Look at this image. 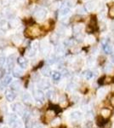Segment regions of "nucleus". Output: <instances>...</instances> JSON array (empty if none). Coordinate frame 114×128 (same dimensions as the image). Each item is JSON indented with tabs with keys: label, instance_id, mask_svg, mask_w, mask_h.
Masks as SVG:
<instances>
[{
	"label": "nucleus",
	"instance_id": "obj_6",
	"mask_svg": "<svg viewBox=\"0 0 114 128\" xmlns=\"http://www.w3.org/2000/svg\"><path fill=\"white\" fill-rule=\"evenodd\" d=\"M35 17L38 20H43L47 16V10L43 8H38L34 13Z\"/></svg>",
	"mask_w": 114,
	"mask_h": 128
},
{
	"label": "nucleus",
	"instance_id": "obj_11",
	"mask_svg": "<svg viewBox=\"0 0 114 128\" xmlns=\"http://www.w3.org/2000/svg\"><path fill=\"white\" fill-rule=\"evenodd\" d=\"M17 63L22 69L26 68H27V65H28L27 60H26V58H24L23 56L18 57V58H17Z\"/></svg>",
	"mask_w": 114,
	"mask_h": 128
},
{
	"label": "nucleus",
	"instance_id": "obj_25",
	"mask_svg": "<svg viewBox=\"0 0 114 128\" xmlns=\"http://www.w3.org/2000/svg\"><path fill=\"white\" fill-rule=\"evenodd\" d=\"M83 30V26L82 25H75V26L72 28V31H73L74 34H81V31Z\"/></svg>",
	"mask_w": 114,
	"mask_h": 128
},
{
	"label": "nucleus",
	"instance_id": "obj_23",
	"mask_svg": "<svg viewBox=\"0 0 114 128\" xmlns=\"http://www.w3.org/2000/svg\"><path fill=\"white\" fill-rule=\"evenodd\" d=\"M12 40H13V42L14 43V44H20V43L22 42V38L21 36L19 34H15L13 36V38H12Z\"/></svg>",
	"mask_w": 114,
	"mask_h": 128
},
{
	"label": "nucleus",
	"instance_id": "obj_31",
	"mask_svg": "<svg viewBox=\"0 0 114 128\" xmlns=\"http://www.w3.org/2000/svg\"><path fill=\"white\" fill-rule=\"evenodd\" d=\"M6 57H5V56L4 55H3V54H1L0 55V68H2L3 65L5 64L6 62Z\"/></svg>",
	"mask_w": 114,
	"mask_h": 128
},
{
	"label": "nucleus",
	"instance_id": "obj_50",
	"mask_svg": "<svg viewBox=\"0 0 114 128\" xmlns=\"http://www.w3.org/2000/svg\"><path fill=\"white\" fill-rule=\"evenodd\" d=\"M113 128H114V125H113Z\"/></svg>",
	"mask_w": 114,
	"mask_h": 128
},
{
	"label": "nucleus",
	"instance_id": "obj_18",
	"mask_svg": "<svg viewBox=\"0 0 114 128\" xmlns=\"http://www.w3.org/2000/svg\"><path fill=\"white\" fill-rule=\"evenodd\" d=\"M11 83H12V76L11 75H5L4 78L2 80V86H9V84Z\"/></svg>",
	"mask_w": 114,
	"mask_h": 128
},
{
	"label": "nucleus",
	"instance_id": "obj_38",
	"mask_svg": "<svg viewBox=\"0 0 114 128\" xmlns=\"http://www.w3.org/2000/svg\"><path fill=\"white\" fill-rule=\"evenodd\" d=\"M5 76V70L0 68V80H3Z\"/></svg>",
	"mask_w": 114,
	"mask_h": 128
},
{
	"label": "nucleus",
	"instance_id": "obj_1",
	"mask_svg": "<svg viewBox=\"0 0 114 128\" xmlns=\"http://www.w3.org/2000/svg\"><path fill=\"white\" fill-rule=\"evenodd\" d=\"M8 121H9V125L11 128H20L22 126L21 121L19 120L18 116L16 114H14L9 115Z\"/></svg>",
	"mask_w": 114,
	"mask_h": 128
},
{
	"label": "nucleus",
	"instance_id": "obj_19",
	"mask_svg": "<svg viewBox=\"0 0 114 128\" xmlns=\"http://www.w3.org/2000/svg\"><path fill=\"white\" fill-rule=\"evenodd\" d=\"M40 48H41V51L43 52V55H48L49 53V51H50L49 46L47 44H45V43H42L40 44Z\"/></svg>",
	"mask_w": 114,
	"mask_h": 128
},
{
	"label": "nucleus",
	"instance_id": "obj_29",
	"mask_svg": "<svg viewBox=\"0 0 114 128\" xmlns=\"http://www.w3.org/2000/svg\"><path fill=\"white\" fill-rule=\"evenodd\" d=\"M106 96V90L103 88H101L100 90H98V98H103Z\"/></svg>",
	"mask_w": 114,
	"mask_h": 128
},
{
	"label": "nucleus",
	"instance_id": "obj_44",
	"mask_svg": "<svg viewBox=\"0 0 114 128\" xmlns=\"http://www.w3.org/2000/svg\"><path fill=\"white\" fill-rule=\"evenodd\" d=\"M86 116H87V118H92V117H93V112H92V111H89V112H87Z\"/></svg>",
	"mask_w": 114,
	"mask_h": 128
},
{
	"label": "nucleus",
	"instance_id": "obj_24",
	"mask_svg": "<svg viewBox=\"0 0 114 128\" xmlns=\"http://www.w3.org/2000/svg\"><path fill=\"white\" fill-rule=\"evenodd\" d=\"M46 96L49 100H54L55 98V92L53 90H48L46 92Z\"/></svg>",
	"mask_w": 114,
	"mask_h": 128
},
{
	"label": "nucleus",
	"instance_id": "obj_14",
	"mask_svg": "<svg viewBox=\"0 0 114 128\" xmlns=\"http://www.w3.org/2000/svg\"><path fill=\"white\" fill-rule=\"evenodd\" d=\"M111 114H112L111 109L107 108H104L101 109V117H102V118L104 119V120L108 119L109 117L111 116Z\"/></svg>",
	"mask_w": 114,
	"mask_h": 128
},
{
	"label": "nucleus",
	"instance_id": "obj_35",
	"mask_svg": "<svg viewBox=\"0 0 114 128\" xmlns=\"http://www.w3.org/2000/svg\"><path fill=\"white\" fill-rule=\"evenodd\" d=\"M50 40H51V41H52V42L54 43V44H56L57 41H58V35H57L56 34H53L52 36H51Z\"/></svg>",
	"mask_w": 114,
	"mask_h": 128
},
{
	"label": "nucleus",
	"instance_id": "obj_9",
	"mask_svg": "<svg viewBox=\"0 0 114 128\" xmlns=\"http://www.w3.org/2000/svg\"><path fill=\"white\" fill-rule=\"evenodd\" d=\"M38 86L39 90H47L50 87V83L47 80H40L38 82Z\"/></svg>",
	"mask_w": 114,
	"mask_h": 128
},
{
	"label": "nucleus",
	"instance_id": "obj_27",
	"mask_svg": "<svg viewBox=\"0 0 114 128\" xmlns=\"http://www.w3.org/2000/svg\"><path fill=\"white\" fill-rule=\"evenodd\" d=\"M51 75H52V79L54 80H55V81H58V80H60V79H61V73H59V72H56V71L53 72Z\"/></svg>",
	"mask_w": 114,
	"mask_h": 128
},
{
	"label": "nucleus",
	"instance_id": "obj_12",
	"mask_svg": "<svg viewBox=\"0 0 114 128\" xmlns=\"http://www.w3.org/2000/svg\"><path fill=\"white\" fill-rule=\"evenodd\" d=\"M22 101L25 102L26 104H32V98L31 96V95L27 93V92H25L22 94Z\"/></svg>",
	"mask_w": 114,
	"mask_h": 128
},
{
	"label": "nucleus",
	"instance_id": "obj_46",
	"mask_svg": "<svg viewBox=\"0 0 114 128\" xmlns=\"http://www.w3.org/2000/svg\"><path fill=\"white\" fill-rule=\"evenodd\" d=\"M5 34V32L3 31V29H0V38H2L3 36H4Z\"/></svg>",
	"mask_w": 114,
	"mask_h": 128
},
{
	"label": "nucleus",
	"instance_id": "obj_15",
	"mask_svg": "<svg viewBox=\"0 0 114 128\" xmlns=\"http://www.w3.org/2000/svg\"><path fill=\"white\" fill-rule=\"evenodd\" d=\"M81 118H82V114L78 110L73 111V112H72L70 114V119H71L72 120H80Z\"/></svg>",
	"mask_w": 114,
	"mask_h": 128
},
{
	"label": "nucleus",
	"instance_id": "obj_22",
	"mask_svg": "<svg viewBox=\"0 0 114 128\" xmlns=\"http://www.w3.org/2000/svg\"><path fill=\"white\" fill-rule=\"evenodd\" d=\"M83 76H84V78L86 80H91L94 77V74H93L92 72L90 71V70H86V71H84V73H83Z\"/></svg>",
	"mask_w": 114,
	"mask_h": 128
},
{
	"label": "nucleus",
	"instance_id": "obj_47",
	"mask_svg": "<svg viewBox=\"0 0 114 128\" xmlns=\"http://www.w3.org/2000/svg\"><path fill=\"white\" fill-rule=\"evenodd\" d=\"M111 104L114 107V95L112 96V98H111Z\"/></svg>",
	"mask_w": 114,
	"mask_h": 128
},
{
	"label": "nucleus",
	"instance_id": "obj_2",
	"mask_svg": "<svg viewBox=\"0 0 114 128\" xmlns=\"http://www.w3.org/2000/svg\"><path fill=\"white\" fill-rule=\"evenodd\" d=\"M26 32L28 37H37L41 34V30L38 25H33V26L28 28L26 30Z\"/></svg>",
	"mask_w": 114,
	"mask_h": 128
},
{
	"label": "nucleus",
	"instance_id": "obj_13",
	"mask_svg": "<svg viewBox=\"0 0 114 128\" xmlns=\"http://www.w3.org/2000/svg\"><path fill=\"white\" fill-rule=\"evenodd\" d=\"M12 74H13V75L16 78L21 77V76L23 75V69L20 67H14V69L12 70Z\"/></svg>",
	"mask_w": 114,
	"mask_h": 128
},
{
	"label": "nucleus",
	"instance_id": "obj_32",
	"mask_svg": "<svg viewBox=\"0 0 114 128\" xmlns=\"http://www.w3.org/2000/svg\"><path fill=\"white\" fill-rule=\"evenodd\" d=\"M113 66L112 65L111 63H107V65H106V67H105V71L107 72V73H109V72L113 71Z\"/></svg>",
	"mask_w": 114,
	"mask_h": 128
},
{
	"label": "nucleus",
	"instance_id": "obj_42",
	"mask_svg": "<svg viewBox=\"0 0 114 128\" xmlns=\"http://www.w3.org/2000/svg\"><path fill=\"white\" fill-rule=\"evenodd\" d=\"M75 89V84H74V83H71L68 86V90H72Z\"/></svg>",
	"mask_w": 114,
	"mask_h": 128
},
{
	"label": "nucleus",
	"instance_id": "obj_16",
	"mask_svg": "<svg viewBox=\"0 0 114 128\" xmlns=\"http://www.w3.org/2000/svg\"><path fill=\"white\" fill-rule=\"evenodd\" d=\"M113 81V79L112 77H109V76H105V77L101 78V79L99 80V84H111Z\"/></svg>",
	"mask_w": 114,
	"mask_h": 128
},
{
	"label": "nucleus",
	"instance_id": "obj_34",
	"mask_svg": "<svg viewBox=\"0 0 114 128\" xmlns=\"http://www.w3.org/2000/svg\"><path fill=\"white\" fill-rule=\"evenodd\" d=\"M109 16L111 18H114V4H113L110 7V10H109Z\"/></svg>",
	"mask_w": 114,
	"mask_h": 128
},
{
	"label": "nucleus",
	"instance_id": "obj_30",
	"mask_svg": "<svg viewBox=\"0 0 114 128\" xmlns=\"http://www.w3.org/2000/svg\"><path fill=\"white\" fill-rule=\"evenodd\" d=\"M35 52H36V51H35L34 50H32V48H29L26 51V55L29 57H32L35 55Z\"/></svg>",
	"mask_w": 114,
	"mask_h": 128
},
{
	"label": "nucleus",
	"instance_id": "obj_20",
	"mask_svg": "<svg viewBox=\"0 0 114 128\" xmlns=\"http://www.w3.org/2000/svg\"><path fill=\"white\" fill-rule=\"evenodd\" d=\"M41 73L43 76H45V77H49V76H50L51 74V69L49 67H48V66H45V67L42 68V69H41Z\"/></svg>",
	"mask_w": 114,
	"mask_h": 128
},
{
	"label": "nucleus",
	"instance_id": "obj_10",
	"mask_svg": "<svg viewBox=\"0 0 114 128\" xmlns=\"http://www.w3.org/2000/svg\"><path fill=\"white\" fill-rule=\"evenodd\" d=\"M97 29V22H96V18L95 16H93L91 18V20H90V23L89 25L88 26V32H93V31H95Z\"/></svg>",
	"mask_w": 114,
	"mask_h": 128
},
{
	"label": "nucleus",
	"instance_id": "obj_5",
	"mask_svg": "<svg viewBox=\"0 0 114 128\" xmlns=\"http://www.w3.org/2000/svg\"><path fill=\"white\" fill-rule=\"evenodd\" d=\"M34 98L38 104H43L44 102V98H45V95L43 93V92L42 90H37L34 93Z\"/></svg>",
	"mask_w": 114,
	"mask_h": 128
},
{
	"label": "nucleus",
	"instance_id": "obj_7",
	"mask_svg": "<svg viewBox=\"0 0 114 128\" xmlns=\"http://www.w3.org/2000/svg\"><path fill=\"white\" fill-rule=\"evenodd\" d=\"M16 98V92L14 90L9 89L5 92V98L7 99L8 102H13Z\"/></svg>",
	"mask_w": 114,
	"mask_h": 128
},
{
	"label": "nucleus",
	"instance_id": "obj_45",
	"mask_svg": "<svg viewBox=\"0 0 114 128\" xmlns=\"http://www.w3.org/2000/svg\"><path fill=\"white\" fill-rule=\"evenodd\" d=\"M88 40H89V42H90V43L95 42V38H94V37H92V36H89L88 37Z\"/></svg>",
	"mask_w": 114,
	"mask_h": 128
},
{
	"label": "nucleus",
	"instance_id": "obj_40",
	"mask_svg": "<svg viewBox=\"0 0 114 128\" xmlns=\"http://www.w3.org/2000/svg\"><path fill=\"white\" fill-rule=\"evenodd\" d=\"M76 38H77V40H78V41H83V40L84 38V37L82 34H78L76 35Z\"/></svg>",
	"mask_w": 114,
	"mask_h": 128
},
{
	"label": "nucleus",
	"instance_id": "obj_48",
	"mask_svg": "<svg viewBox=\"0 0 114 128\" xmlns=\"http://www.w3.org/2000/svg\"><path fill=\"white\" fill-rule=\"evenodd\" d=\"M112 61H113V64H114V55L112 56Z\"/></svg>",
	"mask_w": 114,
	"mask_h": 128
},
{
	"label": "nucleus",
	"instance_id": "obj_28",
	"mask_svg": "<svg viewBox=\"0 0 114 128\" xmlns=\"http://www.w3.org/2000/svg\"><path fill=\"white\" fill-rule=\"evenodd\" d=\"M55 113L54 112L53 110H49L48 112L46 113V119L47 120H52L54 117H55Z\"/></svg>",
	"mask_w": 114,
	"mask_h": 128
},
{
	"label": "nucleus",
	"instance_id": "obj_49",
	"mask_svg": "<svg viewBox=\"0 0 114 128\" xmlns=\"http://www.w3.org/2000/svg\"><path fill=\"white\" fill-rule=\"evenodd\" d=\"M3 128H8V127H3Z\"/></svg>",
	"mask_w": 114,
	"mask_h": 128
},
{
	"label": "nucleus",
	"instance_id": "obj_26",
	"mask_svg": "<svg viewBox=\"0 0 114 128\" xmlns=\"http://www.w3.org/2000/svg\"><path fill=\"white\" fill-rule=\"evenodd\" d=\"M103 50H104V51L107 54H110V53H112V46L110 45L109 44H107V43H105V44H103Z\"/></svg>",
	"mask_w": 114,
	"mask_h": 128
},
{
	"label": "nucleus",
	"instance_id": "obj_8",
	"mask_svg": "<svg viewBox=\"0 0 114 128\" xmlns=\"http://www.w3.org/2000/svg\"><path fill=\"white\" fill-rule=\"evenodd\" d=\"M14 62H15V56L14 54L10 55L7 60V68L9 71H12L14 68Z\"/></svg>",
	"mask_w": 114,
	"mask_h": 128
},
{
	"label": "nucleus",
	"instance_id": "obj_43",
	"mask_svg": "<svg viewBox=\"0 0 114 128\" xmlns=\"http://www.w3.org/2000/svg\"><path fill=\"white\" fill-rule=\"evenodd\" d=\"M100 25H101V26H100L101 30V31H105V30H106V28H107V26H106V25H105L104 22H101Z\"/></svg>",
	"mask_w": 114,
	"mask_h": 128
},
{
	"label": "nucleus",
	"instance_id": "obj_41",
	"mask_svg": "<svg viewBox=\"0 0 114 128\" xmlns=\"http://www.w3.org/2000/svg\"><path fill=\"white\" fill-rule=\"evenodd\" d=\"M18 23H19V22H18L17 20H11L9 22V25L11 26H15L16 25H18Z\"/></svg>",
	"mask_w": 114,
	"mask_h": 128
},
{
	"label": "nucleus",
	"instance_id": "obj_3",
	"mask_svg": "<svg viewBox=\"0 0 114 128\" xmlns=\"http://www.w3.org/2000/svg\"><path fill=\"white\" fill-rule=\"evenodd\" d=\"M11 109L13 110V112L14 114H18V115H22V116H23L25 112L26 111V110H25L23 105L21 104H20V102H15V104H12Z\"/></svg>",
	"mask_w": 114,
	"mask_h": 128
},
{
	"label": "nucleus",
	"instance_id": "obj_4",
	"mask_svg": "<svg viewBox=\"0 0 114 128\" xmlns=\"http://www.w3.org/2000/svg\"><path fill=\"white\" fill-rule=\"evenodd\" d=\"M99 6H100V2L98 0H90L86 3L85 9L88 11H94V10H97Z\"/></svg>",
	"mask_w": 114,
	"mask_h": 128
},
{
	"label": "nucleus",
	"instance_id": "obj_39",
	"mask_svg": "<svg viewBox=\"0 0 114 128\" xmlns=\"http://www.w3.org/2000/svg\"><path fill=\"white\" fill-rule=\"evenodd\" d=\"M75 3H76L75 0H67V5L68 6V7H71V6H73L74 4H75Z\"/></svg>",
	"mask_w": 114,
	"mask_h": 128
},
{
	"label": "nucleus",
	"instance_id": "obj_21",
	"mask_svg": "<svg viewBox=\"0 0 114 128\" xmlns=\"http://www.w3.org/2000/svg\"><path fill=\"white\" fill-rule=\"evenodd\" d=\"M70 10H69V7L67 5H64L62 6L61 8V10H60V15L61 16H67L68 13H69Z\"/></svg>",
	"mask_w": 114,
	"mask_h": 128
},
{
	"label": "nucleus",
	"instance_id": "obj_17",
	"mask_svg": "<svg viewBox=\"0 0 114 128\" xmlns=\"http://www.w3.org/2000/svg\"><path fill=\"white\" fill-rule=\"evenodd\" d=\"M20 87H21V84H20V82L19 81V80H16V81L11 83V86H10V89L14 90V92H18V90H20Z\"/></svg>",
	"mask_w": 114,
	"mask_h": 128
},
{
	"label": "nucleus",
	"instance_id": "obj_37",
	"mask_svg": "<svg viewBox=\"0 0 114 128\" xmlns=\"http://www.w3.org/2000/svg\"><path fill=\"white\" fill-rule=\"evenodd\" d=\"M97 124H98L100 126H102L105 125V121H104V120H103L102 117L97 119Z\"/></svg>",
	"mask_w": 114,
	"mask_h": 128
},
{
	"label": "nucleus",
	"instance_id": "obj_33",
	"mask_svg": "<svg viewBox=\"0 0 114 128\" xmlns=\"http://www.w3.org/2000/svg\"><path fill=\"white\" fill-rule=\"evenodd\" d=\"M85 11H86V9L84 7L79 6V7L77 8V12H78V14H84V13H85Z\"/></svg>",
	"mask_w": 114,
	"mask_h": 128
},
{
	"label": "nucleus",
	"instance_id": "obj_36",
	"mask_svg": "<svg viewBox=\"0 0 114 128\" xmlns=\"http://www.w3.org/2000/svg\"><path fill=\"white\" fill-rule=\"evenodd\" d=\"M74 44H75V42H74L73 40H67V41H65V44L67 45V46H72Z\"/></svg>",
	"mask_w": 114,
	"mask_h": 128
}]
</instances>
